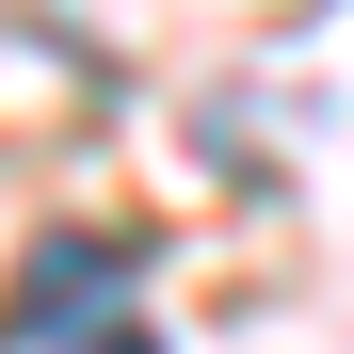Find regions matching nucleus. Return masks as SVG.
Masks as SVG:
<instances>
[{
	"label": "nucleus",
	"mask_w": 354,
	"mask_h": 354,
	"mask_svg": "<svg viewBox=\"0 0 354 354\" xmlns=\"http://www.w3.org/2000/svg\"><path fill=\"white\" fill-rule=\"evenodd\" d=\"M17 338H32V354H161V338H145V274H129V242H32V274H17Z\"/></svg>",
	"instance_id": "1"
}]
</instances>
